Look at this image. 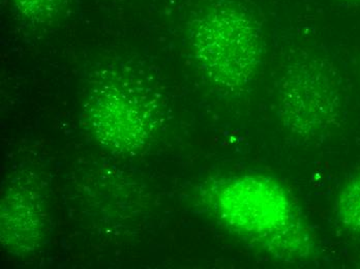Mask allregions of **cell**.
<instances>
[{
	"label": "cell",
	"mask_w": 360,
	"mask_h": 269,
	"mask_svg": "<svg viewBox=\"0 0 360 269\" xmlns=\"http://www.w3.org/2000/svg\"><path fill=\"white\" fill-rule=\"evenodd\" d=\"M188 39L206 77L226 91L251 84L262 63L260 21L236 0H214L192 17Z\"/></svg>",
	"instance_id": "cell-1"
},
{
	"label": "cell",
	"mask_w": 360,
	"mask_h": 269,
	"mask_svg": "<svg viewBox=\"0 0 360 269\" xmlns=\"http://www.w3.org/2000/svg\"><path fill=\"white\" fill-rule=\"evenodd\" d=\"M214 209L243 240L281 259H300L309 240L286 190L271 178L239 176L221 183Z\"/></svg>",
	"instance_id": "cell-2"
},
{
	"label": "cell",
	"mask_w": 360,
	"mask_h": 269,
	"mask_svg": "<svg viewBox=\"0 0 360 269\" xmlns=\"http://www.w3.org/2000/svg\"><path fill=\"white\" fill-rule=\"evenodd\" d=\"M340 106L333 73L317 59L294 63L281 82V118L298 133H316L326 128L339 113Z\"/></svg>",
	"instance_id": "cell-3"
},
{
	"label": "cell",
	"mask_w": 360,
	"mask_h": 269,
	"mask_svg": "<svg viewBox=\"0 0 360 269\" xmlns=\"http://www.w3.org/2000/svg\"><path fill=\"white\" fill-rule=\"evenodd\" d=\"M89 108L94 126L111 132L140 133L149 117L143 98L126 85L108 84L94 91Z\"/></svg>",
	"instance_id": "cell-4"
},
{
	"label": "cell",
	"mask_w": 360,
	"mask_h": 269,
	"mask_svg": "<svg viewBox=\"0 0 360 269\" xmlns=\"http://www.w3.org/2000/svg\"><path fill=\"white\" fill-rule=\"evenodd\" d=\"M337 216L347 230L360 234V173L350 179L340 192Z\"/></svg>",
	"instance_id": "cell-5"
},
{
	"label": "cell",
	"mask_w": 360,
	"mask_h": 269,
	"mask_svg": "<svg viewBox=\"0 0 360 269\" xmlns=\"http://www.w3.org/2000/svg\"><path fill=\"white\" fill-rule=\"evenodd\" d=\"M63 0H14L21 16L32 21L44 22L53 18L63 8Z\"/></svg>",
	"instance_id": "cell-6"
},
{
	"label": "cell",
	"mask_w": 360,
	"mask_h": 269,
	"mask_svg": "<svg viewBox=\"0 0 360 269\" xmlns=\"http://www.w3.org/2000/svg\"><path fill=\"white\" fill-rule=\"evenodd\" d=\"M342 1L347 2V4H359L360 0H342Z\"/></svg>",
	"instance_id": "cell-7"
}]
</instances>
